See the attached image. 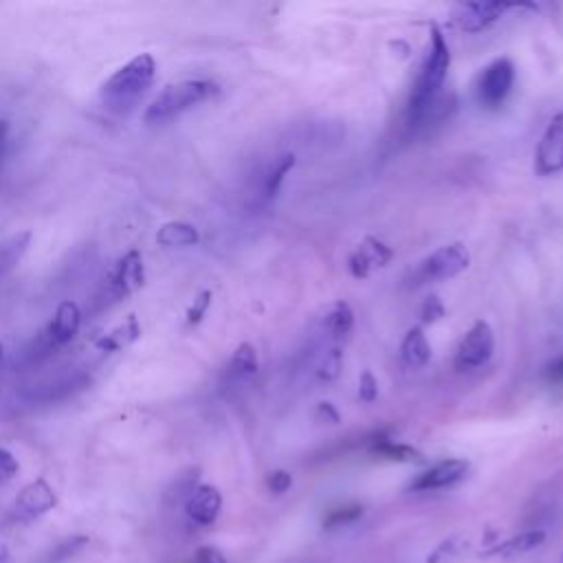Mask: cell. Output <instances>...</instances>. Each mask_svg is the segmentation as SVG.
Segmentation results:
<instances>
[{
  "mask_svg": "<svg viewBox=\"0 0 563 563\" xmlns=\"http://www.w3.org/2000/svg\"><path fill=\"white\" fill-rule=\"evenodd\" d=\"M452 64V53L447 47V40L439 27H432V40H430V53L422 62L420 75L414 84L409 104H407V123L411 128L420 125L428 119L430 108L441 97V91L445 86L447 73Z\"/></svg>",
  "mask_w": 563,
  "mask_h": 563,
  "instance_id": "cell-1",
  "label": "cell"
},
{
  "mask_svg": "<svg viewBox=\"0 0 563 563\" xmlns=\"http://www.w3.org/2000/svg\"><path fill=\"white\" fill-rule=\"evenodd\" d=\"M155 75H157L155 58L151 53H139L128 64L117 69L101 84L99 99H101L104 108H108L117 115L130 112L141 99H144V95L148 93V88L155 82Z\"/></svg>",
  "mask_w": 563,
  "mask_h": 563,
  "instance_id": "cell-2",
  "label": "cell"
},
{
  "mask_svg": "<svg viewBox=\"0 0 563 563\" xmlns=\"http://www.w3.org/2000/svg\"><path fill=\"white\" fill-rule=\"evenodd\" d=\"M218 93V86L209 80H183L166 86L159 97L148 106L144 121L146 123H166L185 110L207 101Z\"/></svg>",
  "mask_w": 563,
  "mask_h": 563,
  "instance_id": "cell-3",
  "label": "cell"
},
{
  "mask_svg": "<svg viewBox=\"0 0 563 563\" xmlns=\"http://www.w3.org/2000/svg\"><path fill=\"white\" fill-rule=\"evenodd\" d=\"M141 287H144V257L132 249L115 264V268L101 282V287L93 300V313H104L112 309Z\"/></svg>",
  "mask_w": 563,
  "mask_h": 563,
  "instance_id": "cell-4",
  "label": "cell"
},
{
  "mask_svg": "<svg viewBox=\"0 0 563 563\" xmlns=\"http://www.w3.org/2000/svg\"><path fill=\"white\" fill-rule=\"evenodd\" d=\"M471 264V255L465 244L452 242L441 249H436L432 255L422 260L416 268V282L418 285H426V282H443L460 275Z\"/></svg>",
  "mask_w": 563,
  "mask_h": 563,
  "instance_id": "cell-5",
  "label": "cell"
},
{
  "mask_svg": "<svg viewBox=\"0 0 563 563\" xmlns=\"http://www.w3.org/2000/svg\"><path fill=\"white\" fill-rule=\"evenodd\" d=\"M515 84V67L508 58L491 62L478 77L476 97L482 108H500Z\"/></svg>",
  "mask_w": 563,
  "mask_h": 563,
  "instance_id": "cell-6",
  "label": "cell"
},
{
  "mask_svg": "<svg viewBox=\"0 0 563 563\" xmlns=\"http://www.w3.org/2000/svg\"><path fill=\"white\" fill-rule=\"evenodd\" d=\"M495 350V335L487 322H476L456 350L458 370H478L487 366Z\"/></svg>",
  "mask_w": 563,
  "mask_h": 563,
  "instance_id": "cell-7",
  "label": "cell"
},
{
  "mask_svg": "<svg viewBox=\"0 0 563 563\" xmlns=\"http://www.w3.org/2000/svg\"><path fill=\"white\" fill-rule=\"evenodd\" d=\"M535 172L550 177L563 172V112L554 115L535 151Z\"/></svg>",
  "mask_w": 563,
  "mask_h": 563,
  "instance_id": "cell-8",
  "label": "cell"
},
{
  "mask_svg": "<svg viewBox=\"0 0 563 563\" xmlns=\"http://www.w3.org/2000/svg\"><path fill=\"white\" fill-rule=\"evenodd\" d=\"M56 504H58V498H56V491L51 489V484L47 480H36L19 493L14 508H12V519L14 522L38 519V517L47 515Z\"/></svg>",
  "mask_w": 563,
  "mask_h": 563,
  "instance_id": "cell-9",
  "label": "cell"
},
{
  "mask_svg": "<svg viewBox=\"0 0 563 563\" xmlns=\"http://www.w3.org/2000/svg\"><path fill=\"white\" fill-rule=\"evenodd\" d=\"M469 474V463L460 460V458H450L443 463H436L434 467H430L428 471H422L420 476H416L409 484V491L422 493V491H439V489H447L458 484L460 480H465Z\"/></svg>",
  "mask_w": 563,
  "mask_h": 563,
  "instance_id": "cell-10",
  "label": "cell"
},
{
  "mask_svg": "<svg viewBox=\"0 0 563 563\" xmlns=\"http://www.w3.org/2000/svg\"><path fill=\"white\" fill-rule=\"evenodd\" d=\"M223 508V495L212 484H199L185 498V515L196 526H212Z\"/></svg>",
  "mask_w": 563,
  "mask_h": 563,
  "instance_id": "cell-11",
  "label": "cell"
},
{
  "mask_svg": "<svg viewBox=\"0 0 563 563\" xmlns=\"http://www.w3.org/2000/svg\"><path fill=\"white\" fill-rule=\"evenodd\" d=\"M392 257H394V251H392L385 242H381V240L368 236V238L355 249V253L350 255L348 268H350L352 277L366 279L372 268L385 266L387 262H392Z\"/></svg>",
  "mask_w": 563,
  "mask_h": 563,
  "instance_id": "cell-12",
  "label": "cell"
},
{
  "mask_svg": "<svg viewBox=\"0 0 563 563\" xmlns=\"http://www.w3.org/2000/svg\"><path fill=\"white\" fill-rule=\"evenodd\" d=\"M517 5L511 3H467L458 8V25L463 32L467 34H478L482 29H487L489 25H493L495 21H500L508 10H513Z\"/></svg>",
  "mask_w": 563,
  "mask_h": 563,
  "instance_id": "cell-13",
  "label": "cell"
},
{
  "mask_svg": "<svg viewBox=\"0 0 563 563\" xmlns=\"http://www.w3.org/2000/svg\"><path fill=\"white\" fill-rule=\"evenodd\" d=\"M82 326V313L80 307L75 302H62L51 320V324L45 328L47 337L51 339L53 348H62L67 346L80 331Z\"/></svg>",
  "mask_w": 563,
  "mask_h": 563,
  "instance_id": "cell-14",
  "label": "cell"
},
{
  "mask_svg": "<svg viewBox=\"0 0 563 563\" xmlns=\"http://www.w3.org/2000/svg\"><path fill=\"white\" fill-rule=\"evenodd\" d=\"M91 385V376L86 374H71V376H60L53 383L40 385L32 392H27V398L34 403H60L67 400L69 396L86 390Z\"/></svg>",
  "mask_w": 563,
  "mask_h": 563,
  "instance_id": "cell-15",
  "label": "cell"
},
{
  "mask_svg": "<svg viewBox=\"0 0 563 563\" xmlns=\"http://www.w3.org/2000/svg\"><path fill=\"white\" fill-rule=\"evenodd\" d=\"M400 357L409 368H422L432 359V346L428 342L426 331L420 326H414L407 331L403 344H400Z\"/></svg>",
  "mask_w": 563,
  "mask_h": 563,
  "instance_id": "cell-16",
  "label": "cell"
},
{
  "mask_svg": "<svg viewBox=\"0 0 563 563\" xmlns=\"http://www.w3.org/2000/svg\"><path fill=\"white\" fill-rule=\"evenodd\" d=\"M139 337H141V324H139V320L134 315H128V320L123 324L112 328L108 335L99 337L95 346H97V350H101L106 355H112V352H119V350L128 348Z\"/></svg>",
  "mask_w": 563,
  "mask_h": 563,
  "instance_id": "cell-17",
  "label": "cell"
},
{
  "mask_svg": "<svg viewBox=\"0 0 563 563\" xmlns=\"http://www.w3.org/2000/svg\"><path fill=\"white\" fill-rule=\"evenodd\" d=\"M543 541H546V532L543 530H524V532H517V535L508 537L506 541H500L498 546H493L489 550V554L491 556H517V554L532 552Z\"/></svg>",
  "mask_w": 563,
  "mask_h": 563,
  "instance_id": "cell-18",
  "label": "cell"
},
{
  "mask_svg": "<svg viewBox=\"0 0 563 563\" xmlns=\"http://www.w3.org/2000/svg\"><path fill=\"white\" fill-rule=\"evenodd\" d=\"M201 240L199 236V229L190 223H181V220H175V223H166L159 233H157V242L161 247H168V249H175V247H192Z\"/></svg>",
  "mask_w": 563,
  "mask_h": 563,
  "instance_id": "cell-19",
  "label": "cell"
},
{
  "mask_svg": "<svg viewBox=\"0 0 563 563\" xmlns=\"http://www.w3.org/2000/svg\"><path fill=\"white\" fill-rule=\"evenodd\" d=\"M29 242H32V233L29 231L14 233L8 240L0 242V277L8 275L12 268H16V264L27 253Z\"/></svg>",
  "mask_w": 563,
  "mask_h": 563,
  "instance_id": "cell-20",
  "label": "cell"
},
{
  "mask_svg": "<svg viewBox=\"0 0 563 563\" xmlns=\"http://www.w3.org/2000/svg\"><path fill=\"white\" fill-rule=\"evenodd\" d=\"M257 368H260V361H257V352L251 344H240L233 355H231V361H229V368H227V374L231 379H251L257 374Z\"/></svg>",
  "mask_w": 563,
  "mask_h": 563,
  "instance_id": "cell-21",
  "label": "cell"
},
{
  "mask_svg": "<svg viewBox=\"0 0 563 563\" xmlns=\"http://www.w3.org/2000/svg\"><path fill=\"white\" fill-rule=\"evenodd\" d=\"M352 326H355V313H352L350 304H346V302H335V304L328 309L326 318H324V331H326L328 335L342 339V337H346V335L352 331Z\"/></svg>",
  "mask_w": 563,
  "mask_h": 563,
  "instance_id": "cell-22",
  "label": "cell"
},
{
  "mask_svg": "<svg viewBox=\"0 0 563 563\" xmlns=\"http://www.w3.org/2000/svg\"><path fill=\"white\" fill-rule=\"evenodd\" d=\"M370 452H372L374 456H381V458L394 460V463H414V460H420V454H418L414 447L394 443V441H390V439H376V441L370 445Z\"/></svg>",
  "mask_w": 563,
  "mask_h": 563,
  "instance_id": "cell-23",
  "label": "cell"
},
{
  "mask_svg": "<svg viewBox=\"0 0 563 563\" xmlns=\"http://www.w3.org/2000/svg\"><path fill=\"white\" fill-rule=\"evenodd\" d=\"M296 168V155H282L279 159H275L273 161V166L268 168V172H266V177H264V194L268 196V199H273L277 192H279V188H282V183H285V179H287V175L291 172Z\"/></svg>",
  "mask_w": 563,
  "mask_h": 563,
  "instance_id": "cell-24",
  "label": "cell"
},
{
  "mask_svg": "<svg viewBox=\"0 0 563 563\" xmlns=\"http://www.w3.org/2000/svg\"><path fill=\"white\" fill-rule=\"evenodd\" d=\"M361 513H363V508H361L359 504L339 506V508H335V511L326 517L324 526H326V528H335V526H342V524H350V522L359 519V517H361Z\"/></svg>",
  "mask_w": 563,
  "mask_h": 563,
  "instance_id": "cell-25",
  "label": "cell"
},
{
  "mask_svg": "<svg viewBox=\"0 0 563 563\" xmlns=\"http://www.w3.org/2000/svg\"><path fill=\"white\" fill-rule=\"evenodd\" d=\"M19 469H21V465L14 458V454L8 452L5 447H0V487L12 482L19 476Z\"/></svg>",
  "mask_w": 563,
  "mask_h": 563,
  "instance_id": "cell-26",
  "label": "cell"
},
{
  "mask_svg": "<svg viewBox=\"0 0 563 563\" xmlns=\"http://www.w3.org/2000/svg\"><path fill=\"white\" fill-rule=\"evenodd\" d=\"M420 318H422V322H426V324H434V322L445 318V304L441 302L439 296H432V298H428L426 302H422Z\"/></svg>",
  "mask_w": 563,
  "mask_h": 563,
  "instance_id": "cell-27",
  "label": "cell"
},
{
  "mask_svg": "<svg viewBox=\"0 0 563 563\" xmlns=\"http://www.w3.org/2000/svg\"><path fill=\"white\" fill-rule=\"evenodd\" d=\"M209 307H212V294H209V291L199 294L196 300H194V304L188 309V324H190V326H196V324L205 318V313H207Z\"/></svg>",
  "mask_w": 563,
  "mask_h": 563,
  "instance_id": "cell-28",
  "label": "cell"
},
{
  "mask_svg": "<svg viewBox=\"0 0 563 563\" xmlns=\"http://www.w3.org/2000/svg\"><path fill=\"white\" fill-rule=\"evenodd\" d=\"M339 372H342V352L339 350H331L328 355H326V359H324V363H322V368H320V379H324V381H333V379H337L339 376Z\"/></svg>",
  "mask_w": 563,
  "mask_h": 563,
  "instance_id": "cell-29",
  "label": "cell"
},
{
  "mask_svg": "<svg viewBox=\"0 0 563 563\" xmlns=\"http://www.w3.org/2000/svg\"><path fill=\"white\" fill-rule=\"evenodd\" d=\"M379 396V383L370 370H366L359 379V398L363 403H374Z\"/></svg>",
  "mask_w": 563,
  "mask_h": 563,
  "instance_id": "cell-30",
  "label": "cell"
},
{
  "mask_svg": "<svg viewBox=\"0 0 563 563\" xmlns=\"http://www.w3.org/2000/svg\"><path fill=\"white\" fill-rule=\"evenodd\" d=\"M82 546H86V537H71V539H67V541H62L53 552H51V556L47 559L49 563H53V561H60V559H67L69 554H73V552H77Z\"/></svg>",
  "mask_w": 563,
  "mask_h": 563,
  "instance_id": "cell-31",
  "label": "cell"
},
{
  "mask_svg": "<svg viewBox=\"0 0 563 563\" xmlns=\"http://www.w3.org/2000/svg\"><path fill=\"white\" fill-rule=\"evenodd\" d=\"M266 484H268V489L273 491V493H287L289 489H291V484H294V478H291V474H287V471H273L268 478H266Z\"/></svg>",
  "mask_w": 563,
  "mask_h": 563,
  "instance_id": "cell-32",
  "label": "cell"
},
{
  "mask_svg": "<svg viewBox=\"0 0 563 563\" xmlns=\"http://www.w3.org/2000/svg\"><path fill=\"white\" fill-rule=\"evenodd\" d=\"M190 563H227L223 552L216 548H201Z\"/></svg>",
  "mask_w": 563,
  "mask_h": 563,
  "instance_id": "cell-33",
  "label": "cell"
},
{
  "mask_svg": "<svg viewBox=\"0 0 563 563\" xmlns=\"http://www.w3.org/2000/svg\"><path fill=\"white\" fill-rule=\"evenodd\" d=\"M546 379L550 383H563V355L559 359H554L552 363H548L546 368Z\"/></svg>",
  "mask_w": 563,
  "mask_h": 563,
  "instance_id": "cell-34",
  "label": "cell"
},
{
  "mask_svg": "<svg viewBox=\"0 0 563 563\" xmlns=\"http://www.w3.org/2000/svg\"><path fill=\"white\" fill-rule=\"evenodd\" d=\"M8 146H10V123L5 119H0V166H3L8 157Z\"/></svg>",
  "mask_w": 563,
  "mask_h": 563,
  "instance_id": "cell-35",
  "label": "cell"
},
{
  "mask_svg": "<svg viewBox=\"0 0 563 563\" xmlns=\"http://www.w3.org/2000/svg\"><path fill=\"white\" fill-rule=\"evenodd\" d=\"M318 416H320V418H326V420H331V422H339V414H337V409L333 407V403H320V405H318Z\"/></svg>",
  "mask_w": 563,
  "mask_h": 563,
  "instance_id": "cell-36",
  "label": "cell"
},
{
  "mask_svg": "<svg viewBox=\"0 0 563 563\" xmlns=\"http://www.w3.org/2000/svg\"><path fill=\"white\" fill-rule=\"evenodd\" d=\"M0 563H10V550L3 543H0Z\"/></svg>",
  "mask_w": 563,
  "mask_h": 563,
  "instance_id": "cell-37",
  "label": "cell"
},
{
  "mask_svg": "<svg viewBox=\"0 0 563 563\" xmlns=\"http://www.w3.org/2000/svg\"><path fill=\"white\" fill-rule=\"evenodd\" d=\"M0 359H3V344H0Z\"/></svg>",
  "mask_w": 563,
  "mask_h": 563,
  "instance_id": "cell-38",
  "label": "cell"
},
{
  "mask_svg": "<svg viewBox=\"0 0 563 563\" xmlns=\"http://www.w3.org/2000/svg\"><path fill=\"white\" fill-rule=\"evenodd\" d=\"M561 563H563V554H561Z\"/></svg>",
  "mask_w": 563,
  "mask_h": 563,
  "instance_id": "cell-39",
  "label": "cell"
}]
</instances>
